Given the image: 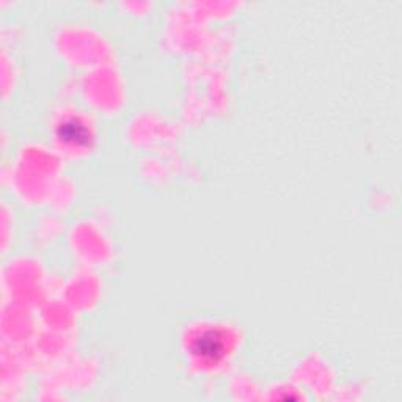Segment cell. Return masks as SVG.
Masks as SVG:
<instances>
[{"label":"cell","instance_id":"1","mask_svg":"<svg viewBox=\"0 0 402 402\" xmlns=\"http://www.w3.org/2000/svg\"><path fill=\"white\" fill-rule=\"evenodd\" d=\"M192 349L203 360L217 362L225 354V343L217 332H204L195 339Z\"/></svg>","mask_w":402,"mask_h":402},{"label":"cell","instance_id":"2","mask_svg":"<svg viewBox=\"0 0 402 402\" xmlns=\"http://www.w3.org/2000/svg\"><path fill=\"white\" fill-rule=\"evenodd\" d=\"M60 137L65 142H73L75 144L87 143V131L84 126H80L77 121L65 123L60 126Z\"/></svg>","mask_w":402,"mask_h":402}]
</instances>
